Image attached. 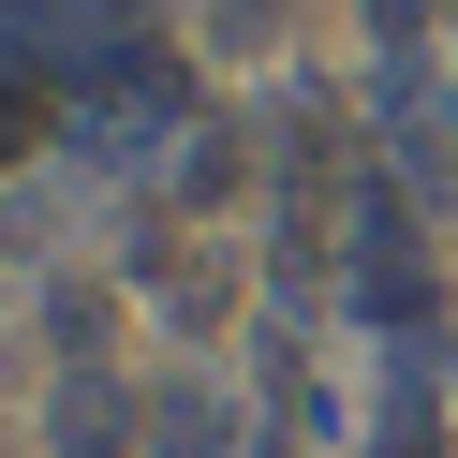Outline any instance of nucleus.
Returning <instances> with one entry per match:
<instances>
[{
	"instance_id": "nucleus-6",
	"label": "nucleus",
	"mask_w": 458,
	"mask_h": 458,
	"mask_svg": "<svg viewBox=\"0 0 458 458\" xmlns=\"http://www.w3.org/2000/svg\"><path fill=\"white\" fill-rule=\"evenodd\" d=\"M369 30H385V60H414V45H428V0H369Z\"/></svg>"
},
{
	"instance_id": "nucleus-5",
	"label": "nucleus",
	"mask_w": 458,
	"mask_h": 458,
	"mask_svg": "<svg viewBox=\"0 0 458 458\" xmlns=\"http://www.w3.org/2000/svg\"><path fill=\"white\" fill-rule=\"evenodd\" d=\"M237 192H251V133H222V119H192V133H178V208H192V222H222V208H237Z\"/></svg>"
},
{
	"instance_id": "nucleus-7",
	"label": "nucleus",
	"mask_w": 458,
	"mask_h": 458,
	"mask_svg": "<svg viewBox=\"0 0 458 458\" xmlns=\"http://www.w3.org/2000/svg\"><path fill=\"white\" fill-rule=\"evenodd\" d=\"M267 15H281V0H208V30H222V45H267Z\"/></svg>"
},
{
	"instance_id": "nucleus-4",
	"label": "nucleus",
	"mask_w": 458,
	"mask_h": 458,
	"mask_svg": "<svg viewBox=\"0 0 458 458\" xmlns=\"http://www.w3.org/2000/svg\"><path fill=\"white\" fill-rule=\"evenodd\" d=\"M45 444L60 458H119V444H148V399H119V369H60V399H45Z\"/></svg>"
},
{
	"instance_id": "nucleus-2",
	"label": "nucleus",
	"mask_w": 458,
	"mask_h": 458,
	"mask_svg": "<svg viewBox=\"0 0 458 458\" xmlns=\"http://www.w3.org/2000/svg\"><path fill=\"white\" fill-rule=\"evenodd\" d=\"M385 163L414 178V208H458V89L428 74V45L385 60Z\"/></svg>"
},
{
	"instance_id": "nucleus-1",
	"label": "nucleus",
	"mask_w": 458,
	"mask_h": 458,
	"mask_svg": "<svg viewBox=\"0 0 458 458\" xmlns=\"http://www.w3.org/2000/svg\"><path fill=\"white\" fill-rule=\"evenodd\" d=\"M369 458H458V369H444V326H428V340H369Z\"/></svg>"
},
{
	"instance_id": "nucleus-3",
	"label": "nucleus",
	"mask_w": 458,
	"mask_h": 458,
	"mask_svg": "<svg viewBox=\"0 0 458 458\" xmlns=\"http://www.w3.org/2000/svg\"><path fill=\"white\" fill-rule=\"evenodd\" d=\"M251 444V399L222 369H163L148 385V458H237Z\"/></svg>"
}]
</instances>
